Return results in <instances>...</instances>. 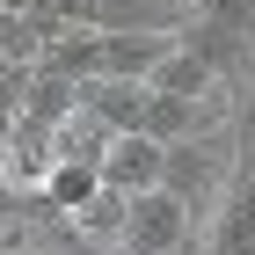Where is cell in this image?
Instances as JSON below:
<instances>
[{"label":"cell","instance_id":"cell-1","mask_svg":"<svg viewBox=\"0 0 255 255\" xmlns=\"http://www.w3.org/2000/svg\"><path fill=\"white\" fill-rule=\"evenodd\" d=\"M234 175H241V153H234V131L219 124V131H197V138H182V146H168V175H160V190H175L197 219H212L219 197L234 190Z\"/></svg>","mask_w":255,"mask_h":255},{"label":"cell","instance_id":"cell-2","mask_svg":"<svg viewBox=\"0 0 255 255\" xmlns=\"http://www.w3.org/2000/svg\"><path fill=\"white\" fill-rule=\"evenodd\" d=\"M182 241H197V212L182 204L175 190H138V197H131V219H124L117 255H175Z\"/></svg>","mask_w":255,"mask_h":255},{"label":"cell","instance_id":"cell-3","mask_svg":"<svg viewBox=\"0 0 255 255\" xmlns=\"http://www.w3.org/2000/svg\"><path fill=\"white\" fill-rule=\"evenodd\" d=\"M160 175H168V146L153 131H117L110 138V153H102V182L110 190L138 197V190H160Z\"/></svg>","mask_w":255,"mask_h":255},{"label":"cell","instance_id":"cell-4","mask_svg":"<svg viewBox=\"0 0 255 255\" xmlns=\"http://www.w3.org/2000/svg\"><path fill=\"white\" fill-rule=\"evenodd\" d=\"M182 44H190V51L212 66L226 88H248V80H255V37H248V29H226V22L197 15L190 29H182Z\"/></svg>","mask_w":255,"mask_h":255},{"label":"cell","instance_id":"cell-5","mask_svg":"<svg viewBox=\"0 0 255 255\" xmlns=\"http://www.w3.org/2000/svg\"><path fill=\"white\" fill-rule=\"evenodd\" d=\"M219 124H226V95H160L153 88V102H146V131L160 146H182V138L219 131Z\"/></svg>","mask_w":255,"mask_h":255},{"label":"cell","instance_id":"cell-6","mask_svg":"<svg viewBox=\"0 0 255 255\" xmlns=\"http://www.w3.org/2000/svg\"><path fill=\"white\" fill-rule=\"evenodd\" d=\"M197 0H95V29H138V37H182Z\"/></svg>","mask_w":255,"mask_h":255},{"label":"cell","instance_id":"cell-7","mask_svg":"<svg viewBox=\"0 0 255 255\" xmlns=\"http://www.w3.org/2000/svg\"><path fill=\"white\" fill-rule=\"evenodd\" d=\"M146 102H153V88H146V80H117V73L80 80V110H88V117H102L110 131H146Z\"/></svg>","mask_w":255,"mask_h":255},{"label":"cell","instance_id":"cell-8","mask_svg":"<svg viewBox=\"0 0 255 255\" xmlns=\"http://www.w3.org/2000/svg\"><path fill=\"white\" fill-rule=\"evenodd\" d=\"M204 255H255V168H241L234 190L219 197L212 234H204Z\"/></svg>","mask_w":255,"mask_h":255},{"label":"cell","instance_id":"cell-9","mask_svg":"<svg viewBox=\"0 0 255 255\" xmlns=\"http://www.w3.org/2000/svg\"><path fill=\"white\" fill-rule=\"evenodd\" d=\"M182 37H138V29H102V73L117 80H153V66L175 51Z\"/></svg>","mask_w":255,"mask_h":255},{"label":"cell","instance_id":"cell-10","mask_svg":"<svg viewBox=\"0 0 255 255\" xmlns=\"http://www.w3.org/2000/svg\"><path fill=\"white\" fill-rule=\"evenodd\" d=\"M66 219H73V234L88 241V248H110V255H117V241H124V219H131V197L102 182V190L88 197L80 212H66Z\"/></svg>","mask_w":255,"mask_h":255},{"label":"cell","instance_id":"cell-11","mask_svg":"<svg viewBox=\"0 0 255 255\" xmlns=\"http://www.w3.org/2000/svg\"><path fill=\"white\" fill-rule=\"evenodd\" d=\"M146 88H160V95H226V80L197 59L190 44H175V51L153 66V80H146Z\"/></svg>","mask_w":255,"mask_h":255},{"label":"cell","instance_id":"cell-12","mask_svg":"<svg viewBox=\"0 0 255 255\" xmlns=\"http://www.w3.org/2000/svg\"><path fill=\"white\" fill-rule=\"evenodd\" d=\"M37 190L51 197V212H80V204L102 190V168L95 160H51V175H44Z\"/></svg>","mask_w":255,"mask_h":255},{"label":"cell","instance_id":"cell-13","mask_svg":"<svg viewBox=\"0 0 255 255\" xmlns=\"http://www.w3.org/2000/svg\"><path fill=\"white\" fill-rule=\"evenodd\" d=\"M29 117H44V124H66V117H80V80H66V73H44L37 66V80H29V102H22Z\"/></svg>","mask_w":255,"mask_h":255},{"label":"cell","instance_id":"cell-14","mask_svg":"<svg viewBox=\"0 0 255 255\" xmlns=\"http://www.w3.org/2000/svg\"><path fill=\"white\" fill-rule=\"evenodd\" d=\"M29 80H37V66L0 59V110H15V117H22V102H29Z\"/></svg>","mask_w":255,"mask_h":255},{"label":"cell","instance_id":"cell-15","mask_svg":"<svg viewBox=\"0 0 255 255\" xmlns=\"http://www.w3.org/2000/svg\"><path fill=\"white\" fill-rule=\"evenodd\" d=\"M197 15H212V22H226V29H248L255 37V0H197Z\"/></svg>","mask_w":255,"mask_h":255},{"label":"cell","instance_id":"cell-16","mask_svg":"<svg viewBox=\"0 0 255 255\" xmlns=\"http://www.w3.org/2000/svg\"><path fill=\"white\" fill-rule=\"evenodd\" d=\"M7 146H15V110H0V175H7Z\"/></svg>","mask_w":255,"mask_h":255},{"label":"cell","instance_id":"cell-17","mask_svg":"<svg viewBox=\"0 0 255 255\" xmlns=\"http://www.w3.org/2000/svg\"><path fill=\"white\" fill-rule=\"evenodd\" d=\"M0 7H7V15H22V7H37V0H0Z\"/></svg>","mask_w":255,"mask_h":255},{"label":"cell","instance_id":"cell-18","mask_svg":"<svg viewBox=\"0 0 255 255\" xmlns=\"http://www.w3.org/2000/svg\"><path fill=\"white\" fill-rule=\"evenodd\" d=\"M175 255H204V241H182V248H175Z\"/></svg>","mask_w":255,"mask_h":255}]
</instances>
